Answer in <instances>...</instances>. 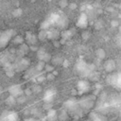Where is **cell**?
<instances>
[{"instance_id":"6da1fadb","label":"cell","mask_w":121,"mask_h":121,"mask_svg":"<svg viewBox=\"0 0 121 121\" xmlns=\"http://www.w3.org/2000/svg\"><path fill=\"white\" fill-rule=\"evenodd\" d=\"M18 113L13 111H5L0 115V121H18Z\"/></svg>"},{"instance_id":"7a4b0ae2","label":"cell","mask_w":121,"mask_h":121,"mask_svg":"<svg viewBox=\"0 0 121 121\" xmlns=\"http://www.w3.org/2000/svg\"><path fill=\"white\" fill-rule=\"evenodd\" d=\"M108 81L111 85H113L116 88L121 89V72L109 76L108 77Z\"/></svg>"},{"instance_id":"3957f363","label":"cell","mask_w":121,"mask_h":121,"mask_svg":"<svg viewBox=\"0 0 121 121\" xmlns=\"http://www.w3.org/2000/svg\"><path fill=\"white\" fill-rule=\"evenodd\" d=\"M77 89H78V94H80V95H83V94L87 93V92L90 90V83H89V81H87V80H85V79L79 80V81L78 82Z\"/></svg>"},{"instance_id":"277c9868","label":"cell","mask_w":121,"mask_h":121,"mask_svg":"<svg viewBox=\"0 0 121 121\" xmlns=\"http://www.w3.org/2000/svg\"><path fill=\"white\" fill-rule=\"evenodd\" d=\"M9 92L10 95L14 96L15 98H17V97H19V96H21V95H24V91H23V89H22L21 86L18 85V84L10 86V87L9 88Z\"/></svg>"},{"instance_id":"5b68a950","label":"cell","mask_w":121,"mask_h":121,"mask_svg":"<svg viewBox=\"0 0 121 121\" xmlns=\"http://www.w3.org/2000/svg\"><path fill=\"white\" fill-rule=\"evenodd\" d=\"M78 105L81 109L84 110H89L90 108H92V106L94 105V100L93 98H91L90 96L88 97H83L82 99H80L78 101Z\"/></svg>"},{"instance_id":"8992f818","label":"cell","mask_w":121,"mask_h":121,"mask_svg":"<svg viewBox=\"0 0 121 121\" xmlns=\"http://www.w3.org/2000/svg\"><path fill=\"white\" fill-rule=\"evenodd\" d=\"M64 107H65L67 110H69V111L76 112V111L78 109L79 105H78V102H77L76 100H74V99H69V100L65 101Z\"/></svg>"},{"instance_id":"52a82bcc","label":"cell","mask_w":121,"mask_h":121,"mask_svg":"<svg viewBox=\"0 0 121 121\" xmlns=\"http://www.w3.org/2000/svg\"><path fill=\"white\" fill-rule=\"evenodd\" d=\"M55 95H56V92L52 89H49V90H46L44 95H43V100L45 103H51L54 98H55Z\"/></svg>"},{"instance_id":"ba28073f","label":"cell","mask_w":121,"mask_h":121,"mask_svg":"<svg viewBox=\"0 0 121 121\" xmlns=\"http://www.w3.org/2000/svg\"><path fill=\"white\" fill-rule=\"evenodd\" d=\"M77 26L80 28H85L88 26V18H87V15L85 13H81L79 15V17L78 19Z\"/></svg>"},{"instance_id":"9c48e42d","label":"cell","mask_w":121,"mask_h":121,"mask_svg":"<svg viewBox=\"0 0 121 121\" xmlns=\"http://www.w3.org/2000/svg\"><path fill=\"white\" fill-rule=\"evenodd\" d=\"M104 68L107 72H112L115 68V62L112 60H109L104 63Z\"/></svg>"},{"instance_id":"30bf717a","label":"cell","mask_w":121,"mask_h":121,"mask_svg":"<svg viewBox=\"0 0 121 121\" xmlns=\"http://www.w3.org/2000/svg\"><path fill=\"white\" fill-rule=\"evenodd\" d=\"M57 117H58V115H57V111L54 110V109H51V110H49V111L47 112L45 118H46L48 121H55V120L57 119Z\"/></svg>"},{"instance_id":"8fae6325","label":"cell","mask_w":121,"mask_h":121,"mask_svg":"<svg viewBox=\"0 0 121 121\" xmlns=\"http://www.w3.org/2000/svg\"><path fill=\"white\" fill-rule=\"evenodd\" d=\"M16 102H17L16 98H15L14 96H12V95H9V97L6 99V103H7L8 105H9V106H12V105H14Z\"/></svg>"},{"instance_id":"7c38bea8","label":"cell","mask_w":121,"mask_h":121,"mask_svg":"<svg viewBox=\"0 0 121 121\" xmlns=\"http://www.w3.org/2000/svg\"><path fill=\"white\" fill-rule=\"evenodd\" d=\"M96 56H97L98 59H100V60L104 59V57H105V51H104L103 49L99 48V49L96 51Z\"/></svg>"},{"instance_id":"4fadbf2b","label":"cell","mask_w":121,"mask_h":121,"mask_svg":"<svg viewBox=\"0 0 121 121\" xmlns=\"http://www.w3.org/2000/svg\"><path fill=\"white\" fill-rule=\"evenodd\" d=\"M31 90H32V92H34V93H40V92L42 91V87L37 83V84H34V85L31 87Z\"/></svg>"},{"instance_id":"5bb4252c","label":"cell","mask_w":121,"mask_h":121,"mask_svg":"<svg viewBox=\"0 0 121 121\" xmlns=\"http://www.w3.org/2000/svg\"><path fill=\"white\" fill-rule=\"evenodd\" d=\"M46 36H47V32H46V30H43H43H41V31H40L38 38H39L40 40H43Z\"/></svg>"},{"instance_id":"9a60e30c","label":"cell","mask_w":121,"mask_h":121,"mask_svg":"<svg viewBox=\"0 0 121 121\" xmlns=\"http://www.w3.org/2000/svg\"><path fill=\"white\" fill-rule=\"evenodd\" d=\"M16 100H17V102H18V103L23 104V103H25V102H26V96L25 95H21V96L17 97V98H16Z\"/></svg>"},{"instance_id":"2e32d148","label":"cell","mask_w":121,"mask_h":121,"mask_svg":"<svg viewBox=\"0 0 121 121\" xmlns=\"http://www.w3.org/2000/svg\"><path fill=\"white\" fill-rule=\"evenodd\" d=\"M52 62H53L54 64H60V63L62 62V60H61V59H60V58L55 57V58H53V59H52Z\"/></svg>"},{"instance_id":"e0dca14e","label":"cell","mask_w":121,"mask_h":121,"mask_svg":"<svg viewBox=\"0 0 121 121\" xmlns=\"http://www.w3.org/2000/svg\"><path fill=\"white\" fill-rule=\"evenodd\" d=\"M44 69H45V71H46V72H48V73H51V72H53V70H54V67H53V65L45 64V67H44Z\"/></svg>"},{"instance_id":"ac0fdd59","label":"cell","mask_w":121,"mask_h":121,"mask_svg":"<svg viewBox=\"0 0 121 121\" xmlns=\"http://www.w3.org/2000/svg\"><path fill=\"white\" fill-rule=\"evenodd\" d=\"M45 78H46V77L40 75V76H38V77H37V79H36V80H37V82H38V83H40V82H43Z\"/></svg>"},{"instance_id":"d6986e66","label":"cell","mask_w":121,"mask_h":121,"mask_svg":"<svg viewBox=\"0 0 121 121\" xmlns=\"http://www.w3.org/2000/svg\"><path fill=\"white\" fill-rule=\"evenodd\" d=\"M14 43H23V38L20 37V36H17V37L14 39Z\"/></svg>"},{"instance_id":"ffe728a7","label":"cell","mask_w":121,"mask_h":121,"mask_svg":"<svg viewBox=\"0 0 121 121\" xmlns=\"http://www.w3.org/2000/svg\"><path fill=\"white\" fill-rule=\"evenodd\" d=\"M67 5H68L67 0H60V8H65Z\"/></svg>"},{"instance_id":"44dd1931","label":"cell","mask_w":121,"mask_h":121,"mask_svg":"<svg viewBox=\"0 0 121 121\" xmlns=\"http://www.w3.org/2000/svg\"><path fill=\"white\" fill-rule=\"evenodd\" d=\"M43 108H44L45 110H47V112H48L49 110L53 109V108H52V104H51V103H45V104H44V106H43Z\"/></svg>"},{"instance_id":"7402d4cb","label":"cell","mask_w":121,"mask_h":121,"mask_svg":"<svg viewBox=\"0 0 121 121\" xmlns=\"http://www.w3.org/2000/svg\"><path fill=\"white\" fill-rule=\"evenodd\" d=\"M93 121H103V118H102L101 116L95 115V117H93Z\"/></svg>"},{"instance_id":"603a6c76","label":"cell","mask_w":121,"mask_h":121,"mask_svg":"<svg viewBox=\"0 0 121 121\" xmlns=\"http://www.w3.org/2000/svg\"><path fill=\"white\" fill-rule=\"evenodd\" d=\"M46 78H47L48 80H52V79L54 78V75H53V73H48L47 76H46Z\"/></svg>"},{"instance_id":"cb8c5ba5","label":"cell","mask_w":121,"mask_h":121,"mask_svg":"<svg viewBox=\"0 0 121 121\" xmlns=\"http://www.w3.org/2000/svg\"><path fill=\"white\" fill-rule=\"evenodd\" d=\"M21 13H22V10L20 9H18L14 11V16H19V15H21Z\"/></svg>"},{"instance_id":"d4e9b609","label":"cell","mask_w":121,"mask_h":121,"mask_svg":"<svg viewBox=\"0 0 121 121\" xmlns=\"http://www.w3.org/2000/svg\"><path fill=\"white\" fill-rule=\"evenodd\" d=\"M31 93H32V90H30V89H26V91H24V94H25L26 95H29Z\"/></svg>"},{"instance_id":"484cf974","label":"cell","mask_w":121,"mask_h":121,"mask_svg":"<svg viewBox=\"0 0 121 121\" xmlns=\"http://www.w3.org/2000/svg\"><path fill=\"white\" fill-rule=\"evenodd\" d=\"M69 8H70L71 9H77V4H75V3H71V4L69 5Z\"/></svg>"},{"instance_id":"4316f807","label":"cell","mask_w":121,"mask_h":121,"mask_svg":"<svg viewBox=\"0 0 121 121\" xmlns=\"http://www.w3.org/2000/svg\"><path fill=\"white\" fill-rule=\"evenodd\" d=\"M25 121H39L37 118H34V117H29V118H26Z\"/></svg>"},{"instance_id":"83f0119b","label":"cell","mask_w":121,"mask_h":121,"mask_svg":"<svg viewBox=\"0 0 121 121\" xmlns=\"http://www.w3.org/2000/svg\"><path fill=\"white\" fill-rule=\"evenodd\" d=\"M1 93H2V88L0 87V94H1Z\"/></svg>"}]
</instances>
